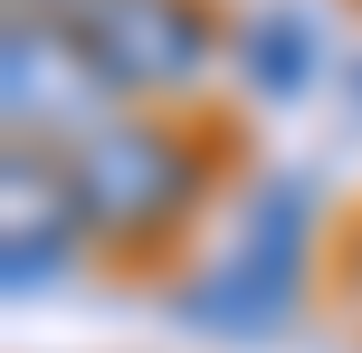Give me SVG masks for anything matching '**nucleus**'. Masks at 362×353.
Listing matches in <instances>:
<instances>
[{
    "mask_svg": "<svg viewBox=\"0 0 362 353\" xmlns=\"http://www.w3.org/2000/svg\"><path fill=\"white\" fill-rule=\"evenodd\" d=\"M57 172H67V210L115 248H163L200 210V153L153 115H105L57 153Z\"/></svg>",
    "mask_w": 362,
    "mask_h": 353,
    "instance_id": "f257e3e1",
    "label": "nucleus"
},
{
    "mask_svg": "<svg viewBox=\"0 0 362 353\" xmlns=\"http://www.w3.org/2000/svg\"><path fill=\"white\" fill-rule=\"evenodd\" d=\"M305 258H315V191L296 172L257 182L238 201L219 258L181 287V325H210V335H276L305 296Z\"/></svg>",
    "mask_w": 362,
    "mask_h": 353,
    "instance_id": "f03ea898",
    "label": "nucleus"
},
{
    "mask_svg": "<svg viewBox=\"0 0 362 353\" xmlns=\"http://www.w3.org/2000/svg\"><path fill=\"white\" fill-rule=\"evenodd\" d=\"M67 29L115 96H181L219 57V19L200 0H86Z\"/></svg>",
    "mask_w": 362,
    "mask_h": 353,
    "instance_id": "7ed1b4c3",
    "label": "nucleus"
},
{
    "mask_svg": "<svg viewBox=\"0 0 362 353\" xmlns=\"http://www.w3.org/2000/svg\"><path fill=\"white\" fill-rule=\"evenodd\" d=\"M0 105H10L19 144L29 134H95L115 115V86L95 76V57L76 48L67 19H10V38H0Z\"/></svg>",
    "mask_w": 362,
    "mask_h": 353,
    "instance_id": "20e7f679",
    "label": "nucleus"
},
{
    "mask_svg": "<svg viewBox=\"0 0 362 353\" xmlns=\"http://www.w3.org/2000/svg\"><path fill=\"white\" fill-rule=\"evenodd\" d=\"M229 57H238V86H248V96L286 105V96H305V86H315V67H325V38H315V19H305V10H257V19H238Z\"/></svg>",
    "mask_w": 362,
    "mask_h": 353,
    "instance_id": "39448f33",
    "label": "nucleus"
},
{
    "mask_svg": "<svg viewBox=\"0 0 362 353\" xmlns=\"http://www.w3.org/2000/svg\"><path fill=\"white\" fill-rule=\"evenodd\" d=\"M76 239H86V220H76V210H38V220H10V239H0V277H10V296H48V287L67 277Z\"/></svg>",
    "mask_w": 362,
    "mask_h": 353,
    "instance_id": "423d86ee",
    "label": "nucleus"
},
{
    "mask_svg": "<svg viewBox=\"0 0 362 353\" xmlns=\"http://www.w3.org/2000/svg\"><path fill=\"white\" fill-rule=\"evenodd\" d=\"M86 0H10V19H76Z\"/></svg>",
    "mask_w": 362,
    "mask_h": 353,
    "instance_id": "0eeeda50",
    "label": "nucleus"
},
{
    "mask_svg": "<svg viewBox=\"0 0 362 353\" xmlns=\"http://www.w3.org/2000/svg\"><path fill=\"white\" fill-rule=\"evenodd\" d=\"M344 76H353V96H362V57H344Z\"/></svg>",
    "mask_w": 362,
    "mask_h": 353,
    "instance_id": "6e6552de",
    "label": "nucleus"
}]
</instances>
